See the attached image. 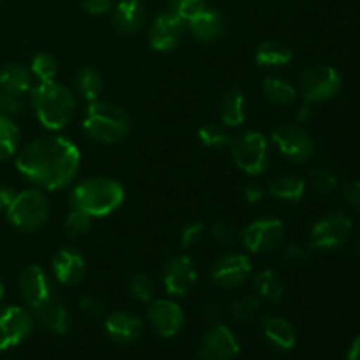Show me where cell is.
I'll use <instances>...</instances> for the list:
<instances>
[{
    "label": "cell",
    "instance_id": "bcb514c9",
    "mask_svg": "<svg viewBox=\"0 0 360 360\" xmlns=\"http://www.w3.org/2000/svg\"><path fill=\"white\" fill-rule=\"evenodd\" d=\"M112 0H83V9L88 14H105L108 11H111Z\"/></svg>",
    "mask_w": 360,
    "mask_h": 360
},
{
    "label": "cell",
    "instance_id": "ee69618b",
    "mask_svg": "<svg viewBox=\"0 0 360 360\" xmlns=\"http://www.w3.org/2000/svg\"><path fill=\"white\" fill-rule=\"evenodd\" d=\"M343 197L354 210L360 211V181H350L343 186Z\"/></svg>",
    "mask_w": 360,
    "mask_h": 360
},
{
    "label": "cell",
    "instance_id": "ba28073f",
    "mask_svg": "<svg viewBox=\"0 0 360 360\" xmlns=\"http://www.w3.org/2000/svg\"><path fill=\"white\" fill-rule=\"evenodd\" d=\"M271 143L283 158L294 164H302L313 157L315 143L306 129L294 123H285L271 134Z\"/></svg>",
    "mask_w": 360,
    "mask_h": 360
},
{
    "label": "cell",
    "instance_id": "7402d4cb",
    "mask_svg": "<svg viewBox=\"0 0 360 360\" xmlns=\"http://www.w3.org/2000/svg\"><path fill=\"white\" fill-rule=\"evenodd\" d=\"M32 311H34V320H37L48 333L56 334V336H63L69 333L70 323H72L70 313L55 295Z\"/></svg>",
    "mask_w": 360,
    "mask_h": 360
},
{
    "label": "cell",
    "instance_id": "e0dca14e",
    "mask_svg": "<svg viewBox=\"0 0 360 360\" xmlns=\"http://www.w3.org/2000/svg\"><path fill=\"white\" fill-rule=\"evenodd\" d=\"M20 292L23 301L30 306V309L39 308L48 299L53 297V285L46 271L39 266H28L20 274Z\"/></svg>",
    "mask_w": 360,
    "mask_h": 360
},
{
    "label": "cell",
    "instance_id": "60d3db41",
    "mask_svg": "<svg viewBox=\"0 0 360 360\" xmlns=\"http://www.w3.org/2000/svg\"><path fill=\"white\" fill-rule=\"evenodd\" d=\"M316 250L313 248L311 243H295V245H290L287 250H285L283 253V260H287V262L290 264H301V262H306V260H309L313 257V253H315Z\"/></svg>",
    "mask_w": 360,
    "mask_h": 360
},
{
    "label": "cell",
    "instance_id": "c3c4849f",
    "mask_svg": "<svg viewBox=\"0 0 360 360\" xmlns=\"http://www.w3.org/2000/svg\"><path fill=\"white\" fill-rule=\"evenodd\" d=\"M16 192H14L11 186H2L0 185V213H6L7 206L11 204V200L14 199Z\"/></svg>",
    "mask_w": 360,
    "mask_h": 360
},
{
    "label": "cell",
    "instance_id": "603a6c76",
    "mask_svg": "<svg viewBox=\"0 0 360 360\" xmlns=\"http://www.w3.org/2000/svg\"><path fill=\"white\" fill-rule=\"evenodd\" d=\"M262 329V336L267 343L276 350H292L295 347V329L292 323L285 319H278V316H269L264 319L260 323Z\"/></svg>",
    "mask_w": 360,
    "mask_h": 360
},
{
    "label": "cell",
    "instance_id": "3957f363",
    "mask_svg": "<svg viewBox=\"0 0 360 360\" xmlns=\"http://www.w3.org/2000/svg\"><path fill=\"white\" fill-rule=\"evenodd\" d=\"M125 200V188L122 183L111 178H88L77 183L69 193L70 207L84 211L91 218L112 214Z\"/></svg>",
    "mask_w": 360,
    "mask_h": 360
},
{
    "label": "cell",
    "instance_id": "484cf974",
    "mask_svg": "<svg viewBox=\"0 0 360 360\" xmlns=\"http://www.w3.org/2000/svg\"><path fill=\"white\" fill-rule=\"evenodd\" d=\"M306 183L297 176H280L271 179L267 185V193L273 199L283 200V202H299L304 197Z\"/></svg>",
    "mask_w": 360,
    "mask_h": 360
},
{
    "label": "cell",
    "instance_id": "8992f818",
    "mask_svg": "<svg viewBox=\"0 0 360 360\" xmlns=\"http://www.w3.org/2000/svg\"><path fill=\"white\" fill-rule=\"evenodd\" d=\"M231 155L234 164L248 176H259L269 167V144L264 134L248 130L232 139Z\"/></svg>",
    "mask_w": 360,
    "mask_h": 360
},
{
    "label": "cell",
    "instance_id": "e575fe53",
    "mask_svg": "<svg viewBox=\"0 0 360 360\" xmlns=\"http://www.w3.org/2000/svg\"><path fill=\"white\" fill-rule=\"evenodd\" d=\"M30 72L39 81H51L58 74V62L49 53H37L32 58Z\"/></svg>",
    "mask_w": 360,
    "mask_h": 360
},
{
    "label": "cell",
    "instance_id": "7a4b0ae2",
    "mask_svg": "<svg viewBox=\"0 0 360 360\" xmlns=\"http://www.w3.org/2000/svg\"><path fill=\"white\" fill-rule=\"evenodd\" d=\"M30 102L39 123L53 132L65 129L76 112V98L72 91L55 79L39 81L32 86Z\"/></svg>",
    "mask_w": 360,
    "mask_h": 360
},
{
    "label": "cell",
    "instance_id": "74e56055",
    "mask_svg": "<svg viewBox=\"0 0 360 360\" xmlns=\"http://www.w3.org/2000/svg\"><path fill=\"white\" fill-rule=\"evenodd\" d=\"M210 236L218 246H225V248H231L238 243L239 232L234 225L227 224V221H217L210 227Z\"/></svg>",
    "mask_w": 360,
    "mask_h": 360
},
{
    "label": "cell",
    "instance_id": "f1b7e54d",
    "mask_svg": "<svg viewBox=\"0 0 360 360\" xmlns=\"http://www.w3.org/2000/svg\"><path fill=\"white\" fill-rule=\"evenodd\" d=\"M292 60V49L288 48L285 42L280 41H266L257 48L255 51V62L260 67H269V69H276V67L287 65Z\"/></svg>",
    "mask_w": 360,
    "mask_h": 360
},
{
    "label": "cell",
    "instance_id": "836d02e7",
    "mask_svg": "<svg viewBox=\"0 0 360 360\" xmlns=\"http://www.w3.org/2000/svg\"><path fill=\"white\" fill-rule=\"evenodd\" d=\"M259 304L260 302L255 295L243 294L231 302V306H229V315L232 316V320H236V322L239 323L248 322V320L257 313Z\"/></svg>",
    "mask_w": 360,
    "mask_h": 360
},
{
    "label": "cell",
    "instance_id": "4dcf8cb0",
    "mask_svg": "<svg viewBox=\"0 0 360 360\" xmlns=\"http://www.w3.org/2000/svg\"><path fill=\"white\" fill-rule=\"evenodd\" d=\"M20 146V130L11 116L0 115V162L13 157Z\"/></svg>",
    "mask_w": 360,
    "mask_h": 360
},
{
    "label": "cell",
    "instance_id": "7dc6e473",
    "mask_svg": "<svg viewBox=\"0 0 360 360\" xmlns=\"http://www.w3.org/2000/svg\"><path fill=\"white\" fill-rule=\"evenodd\" d=\"M200 315H202L204 322L214 323V326H217V322L220 320V316H221L220 304H218L217 301L206 302V304L202 306V309H200Z\"/></svg>",
    "mask_w": 360,
    "mask_h": 360
},
{
    "label": "cell",
    "instance_id": "7c38bea8",
    "mask_svg": "<svg viewBox=\"0 0 360 360\" xmlns=\"http://www.w3.org/2000/svg\"><path fill=\"white\" fill-rule=\"evenodd\" d=\"M197 283L193 260L185 253L169 255L164 262V287L171 297H185Z\"/></svg>",
    "mask_w": 360,
    "mask_h": 360
},
{
    "label": "cell",
    "instance_id": "f5cc1de1",
    "mask_svg": "<svg viewBox=\"0 0 360 360\" xmlns=\"http://www.w3.org/2000/svg\"><path fill=\"white\" fill-rule=\"evenodd\" d=\"M0 4H2V0H0Z\"/></svg>",
    "mask_w": 360,
    "mask_h": 360
},
{
    "label": "cell",
    "instance_id": "ab89813d",
    "mask_svg": "<svg viewBox=\"0 0 360 360\" xmlns=\"http://www.w3.org/2000/svg\"><path fill=\"white\" fill-rule=\"evenodd\" d=\"M204 232H206V225L202 221H192V224L185 225L179 232V246L183 250L192 248L204 238Z\"/></svg>",
    "mask_w": 360,
    "mask_h": 360
},
{
    "label": "cell",
    "instance_id": "8fae6325",
    "mask_svg": "<svg viewBox=\"0 0 360 360\" xmlns=\"http://www.w3.org/2000/svg\"><path fill=\"white\" fill-rule=\"evenodd\" d=\"M34 330V315L20 306L0 309V352L23 343Z\"/></svg>",
    "mask_w": 360,
    "mask_h": 360
},
{
    "label": "cell",
    "instance_id": "cb8c5ba5",
    "mask_svg": "<svg viewBox=\"0 0 360 360\" xmlns=\"http://www.w3.org/2000/svg\"><path fill=\"white\" fill-rule=\"evenodd\" d=\"M30 69L23 67L21 63H7L0 69V91L11 95H23L32 90Z\"/></svg>",
    "mask_w": 360,
    "mask_h": 360
},
{
    "label": "cell",
    "instance_id": "f546056e",
    "mask_svg": "<svg viewBox=\"0 0 360 360\" xmlns=\"http://www.w3.org/2000/svg\"><path fill=\"white\" fill-rule=\"evenodd\" d=\"M264 95L269 102L276 105H290L297 98V88L292 86L283 77L269 76L262 84Z\"/></svg>",
    "mask_w": 360,
    "mask_h": 360
},
{
    "label": "cell",
    "instance_id": "d590c367",
    "mask_svg": "<svg viewBox=\"0 0 360 360\" xmlns=\"http://www.w3.org/2000/svg\"><path fill=\"white\" fill-rule=\"evenodd\" d=\"M309 183L320 195H329L338 186V178L330 169L319 165V167H313L309 171Z\"/></svg>",
    "mask_w": 360,
    "mask_h": 360
},
{
    "label": "cell",
    "instance_id": "6da1fadb",
    "mask_svg": "<svg viewBox=\"0 0 360 360\" xmlns=\"http://www.w3.org/2000/svg\"><path fill=\"white\" fill-rule=\"evenodd\" d=\"M81 164L79 148L63 136H41L25 144L16 157V169L34 185L62 190L74 181Z\"/></svg>",
    "mask_w": 360,
    "mask_h": 360
},
{
    "label": "cell",
    "instance_id": "52a82bcc",
    "mask_svg": "<svg viewBox=\"0 0 360 360\" xmlns=\"http://www.w3.org/2000/svg\"><path fill=\"white\" fill-rule=\"evenodd\" d=\"M343 86V77L334 67L311 65L299 77L297 95L306 104H320L336 97Z\"/></svg>",
    "mask_w": 360,
    "mask_h": 360
},
{
    "label": "cell",
    "instance_id": "1f68e13d",
    "mask_svg": "<svg viewBox=\"0 0 360 360\" xmlns=\"http://www.w3.org/2000/svg\"><path fill=\"white\" fill-rule=\"evenodd\" d=\"M234 137L231 136L229 129L225 125H218V123H206L199 129V141L202 146L211 148V150H221V148H229L232 144Z\"/></svg>",
    "mask_w": 360,
    "mask_h": 360
},
{
    "label": "cell",
    "instance_id": "7bdbcfd3",
    "mask_svg": "<svg viewBox=\"0 0 360 360\" xmlns=\"http://www.w3.org/2000/svg\"><path fill=\"white\" fill-rule=\"evenodd\" d=\"M23 111V101L21 95H11L0 91V115L14 116Z\"/></svg>",
    "mask_w": 360,
    "mask_h": 360
},
{
    "label": "cell",
    "instance_id": "f907efd6",
    "mask_svg": "<svg viewBox=\"0 0 360 360\" xmlns=\"http://www.w3.org/2000/svg\"><path fill=\"white\" fill-rule=\"evenodd\" d=\"M354 253H355V255L360 257V238L357 239V241H355V245H354Z\"/></svg>",
    "mask_w": 360,
    "mask_h": 360
},
{
    "label": "cell",
    "instance_id": "83f0119b",
    "mask_svg": "<svg viewBox=\"0 0 360 360\" xmlns=\"http://www.w3.org/2000/svg\"><path fill=\"white\" fill-rule=\"evenodd\" d=\"M74 86H76L77 95L90 104V102L98 101V97L102 95L104 79H102L101 72L95 70L94 67H81L74 74Z\"/></svg>",
    "mask_w": 360,
    "mask_h": 360
},
{
    "label": "cell",
    "instance_id": "8d00e7d4",
    "mask_svg": "<svg viewBox=\"0 0 360 360\" xmlns=\"http://www.w3.org/2000/svg\"><path fill=\"white\" fill-rule=\"evenodd\" d=\"M91 229V217L86 214L84 211L79 210H70V213L67 214L65 221H63V231L70 238H79V236L88 234Z\"/></svg>",
    "mask_w": 360,
    "mask_h": 360
},
{
    "label": "cell",
    "instance_id": "44dd1931",
    "mask_svg": "<svg viewBox=\"0 0 360 360\" xmlns=\"http://www.w3.org/2000/svg\"><path fill=\"white\" fill-rule=\"evenodd\" d=\"M148 13L141 0H122L112 11V27L122 35H134L146 25Z\"/></svg>",
    "mask_w": 360,
    "mask_h": 360
},
{
    "label": "cell",
    "instance_id": "9a60e30c",
    "mask_svg": "<svg viewBox=\"0 0 360 360\" xmlns=\"http://www.w3.org/2000/svg\"><path fill=\"white\" fill-rule=\"evenodd\" d=\"M252 262L245 253L221 255L211 267V281L221 288H238L250 278Z\"/></svg>",
    "mask_w": 360,
    "mask_h": 360
},
{
    "label": "cell",
    "instance_id": "4fadbf2b",
    "mask_svg": "<svg viewBox=\"0 0 360 360\" xmlns=\"http://www.w3.org/2000/svg\"><path fill=\"white\" fill-rule=\"evenodd\" d=\"M186 32V21L172 11L157 14L148 32V42L155 51H171L181 42Z\"/></svg>",
    "mask_w": 360,
    "mask_h": 360
},
{
    "label": "cell",
    "instance_id": "f6af8a7d",
    "mask_svg": "<svg viewBox=\"0 0 360 360\" xmlns=\"http://www.w3.org/2000/svg\"><path fill=\"white\" fill-rule=\"evenodd\" d=\"M241 195L245 199V202L248 204H257L264 199V188L257 183H246L241 190Z\"/></svg>",
    "mask_w": 360,
    "mask_h": 360
},
{
    "label": "cell",
    "instance_id": "4316f807",
    "mask_svg": "<svg viewBox=\"0 0 360 360\" xmlns=\"http://www.w3.org/2000/svg\"><path fill=\"white\" fill-rule=\"evenodd\" d=\"M253 288H255L257 295L267 302L278 304L281 302L285 295V283L280 278V274L274 269H262L255 278H253Z\"/></svg>",
    "mask_w": 360,
    "mask_h": 360
},
{
    "label": "cell",
    "instance_id": "816d5d0a",
    "mask_svg": "<svg viewBox=\"0 0 360 360\" xmlns=\"http://www.w3.org/2000/svg\"><path fill=\"white\" fill-rule=\"evenodd\" d=\"M2 297H4V281L2 278H0V301H2Z\"/></svg>",
    "mask_w": 360,
    "mask_h": 360
},
{
    "label": "cell",
    "instance_id": "277c9868",
    "mask_svg": "<svg viewBox=\"0 0 360 360\" xmlns=\"http://www.w3.org/2000/svg\"><path fill=\"white\" fill-rule=\"evenodd\" d=\"M83 130L90 139L104 144L122 143L132 130L129 115L111 102H90L83 116Z\"/></svg>",
    "mask_w": 360,
    "mask_h": 360
},
{
    "label": "cell",
    "instance_id": "d6986e66",
    "mask_svg": "<svg viewBox=\"0 0 360 360\" xmlns=\"http://www.w3.org/2000/svg\"><path fill=\"white\" fill-rule=\"evenodd\" d=\"M186 30L200 42H213L220 39L227 30V21L220 11L204 7L195 16L186 21Z\"/></svg>",
    "mask_w": 360,
    "mask_h": 360
},
{
    "label": "cell",
    "instance_id": "681fc988",
    "mask_svg": "<svg viewBox=\"0 0 360 360\" xmlns=\"http://www.w3.org/2000/svg\"><path fill=\"white\" fill-rule=\"evenodd\" d=\"M347 360H360V336L354 340V343L350 345V350H348Z\"/></svg>",
    "mask_w": 360,
    "mask_h": 360
},
{
    "label": "cell",
    "instance_id": "b9f144b4",
    "mask_svg": "<svg viewBox=\"0 0 360 360\" xmlns=\"http://www.w3.org/2000/svg\"><path fill=\"white\" fill-rule=\"evenodd\" d=\"M77 306H79L83 315L88 316V319H101V316H104V302L98 297H95V295H83L77 301Z\"/></svg>",
    "mask_w": 360,
    "mask_h": 360
},
{
    "label": "cell",
    "instance_id": "30bf717a",
    "mask_svg": "<svg viewBox=\"0 0 360 360\" xmlns=\"http://www.w3.org/2000/svg\"><path fill=\"white\" fill-rule=\"evenodd\" d=\"M352 232V220L343 211H330L326 217L320 218L311 229L309 243L315 250H333L341 248Z\"/></svg>",
    "mask_w": 360,
    "mask_h": 360
},
{
    "label": "cell",
    "instance_id": "ac0fdd59",
    "mask_svg": "<svg viewBox=\"0 0 360 360\" xmlns=\"http://www.w3.org/2000/svg\"><path fill=\"white\" fill-rule=\"evenodd\" d=\"M51 269L58 283L76 287L86 276V260L74 248H60L53 255Z\"/></svg>",
    "mask_w": 360,
    "mask_h": 360
},
{
    "label": "cell",
    "instance_id": "5bb4252c",
    "mask_svg": "<svg viewBox=\"0 0 360 360\" xmlns=\"http://www.w3.org/2000/svg\"><path fill=\"white\" fill-rule=\"evenodd\" d=\"M148 322L160 338H174L185 326V313L171 299H151L148 306Z\"/></svg>",
    "mask_w": 360,
    "mask_h": 360
},
{
    "label": "cell",
    "instance_id": "2e32d148",
    "mask_svg": "<svg viewBox=\"0 0 360 360\" xmlns=\"http://www.w3.org/2000/svg\"><path fill=\"white\" fill-rule=\"evenodd\" d=\"M238 355L239 341L227 326L217 323L200 341V360H234Z\"/></svg>",
    "mask_w": 360,
    "mask_h": 360
},
{
    "label": "cell",
    "instance_id": "9c48e42d",
    "mask_svg": "<svg viewBox=\"0 0 360 360\" xmlns=\"http://www.w3.org/2000/svg\"><path fill=\"white\" fill-rule=\"evenodd\" d=\"M239 238L250 253H271L283 241L285 225L278 218H259L246 225Z\"/></svg>",
    "mask_w": 360,
    "mask_h": 360
},
{
    "label": "cell",
    "instance_id": "f35d334b",
    "mask_svg": "<svg viewBox=\"0 0 360 360\" xmlns=\"http://www.w3.org/2000/svg\"><path fill=\"white\" fill-rule=\"evenodd\" d=\"M204 7H206V0H169V11L178 14L185 21L195 16Z\"/></svg>",
    "mask_w": 360,
    "mask_h": 360
},
{
    "label": "cell",
    "instance_id": "d4e9b609",
    "mask_svg": "<svg viewBox=\"0 0 360 360\" xmlns=\"http://www.w3.org/2000/svg\"><path fill=\"white\" fill-rule=\"evenodd\" d=\"M221 125L239 127L246 120V97L239 88H232L221 97Z\"/></svg>",
    "mask_w": 360,
    "mask_h": 360
},
{
    "label": "cell",
    "instance_id": "5b68a950",
    "mask_svg": "<svg viewBox=\"0 0 360 360\" xmlns=\"http://www.w3.org/2000/svg\"><path fill=\"white\" fill-rule=\"evenodd\" d=\"M49 199L41 190H23L14 195L6 210V218L13 227L23 232L39 231L48 221Z\"/></svg>",
    "mask_w": 360,
    "mask_h": 360
},
{
    "label": "cell",
    "instance_id": "d6a6232c",
    "mask_svg": "<svg viewBox=\"0 0 360 360\" xmlns=\"http://www.w3.org/2000/svg\"><path fill=\"white\" fill-rule=\"evenodd\" d=\"M127 287H129L130 297L137 299V301L150 302L155 297V281L151 280L150 274L143 273V271H136L130 274Z\"/></svg>",
    "mask_w": 360,
    "mask_h": 360
},
{
    "label": "cell",
    "instance_id": "ffe728a7",
    "mask_svg": "<svg viewBox=\"0 0 360 360\" xmlns=\"http://www.w3.org/2000/svg\"><path fill=\"white\" fill-rule=\"evenodd\" d=\"M104 330L115 343L130 345L139 340L143 333V320L129 311H112L105 316Z\"/></svg>",
    "mask_w": 360,
    "mask_h": 360
}]
</instances>
